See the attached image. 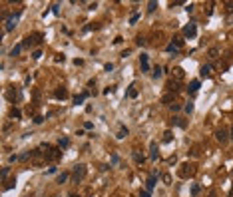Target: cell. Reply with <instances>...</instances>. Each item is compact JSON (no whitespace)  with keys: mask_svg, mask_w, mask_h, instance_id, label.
<instances>
[{"mask_svg":"<svg viewBox=\"0 0 233 197\" xmlns=\"http://www.w3.org/2000/svg\"><path fill=\"white\" fill-rule=\"evenodd\" d=\"M227 8H229V12H233V2H227Z\"/></svg>","mask_w":233,"mask_h":197,"instance_id":"7bdbcfd3","label":"cell"},{"mask_svg":"<svg viewBox=\"0 0 233 197\" xmlns=\"http://www.w3.org/2000/svg\"><path fill=\"white\" fill-rule=\"evenodd\" d=\"M197 90H199V82H197V80H193V82L189 84V88H187V92H189V94H195Z\"/></svg>","mask_w":233,"mask_h":197,"instance_id":"5bb4252c","label":"cell"},{"mask_svg":"<svg viewBox=\"0 0 233 197\" xmlns=\"http://www.w3.org/2000/svg\"><path fill=\"white\" fill-rule=\"evenodd\" d=\"M126 135H128V130H126V128H122V130H120V134H118V137L122 140V137H126Z\"/></svg>","mask_w":233,"mask_h":197,"instance_id":"4316f807","label":"cell"},{"mask_svg":"<svg viewBox=\"0 0 233 197\" xmlns=\"http://www.w3.org/2000/svg\"><path fill=\"white\" fill-rule=\"evenodd\" d=\"M128 96H130V98H136V96H138V90H136V86H130Z\"/></svg>","mask_w":233,"mask_h":197,"instance_id":"ffe728a7","label":"cell"},{"mask_svg":"<svg viewBox=\"0 0 233 197\" xmlns=\"http://www.w3.org/2000/svg\"><path fill=\"white\" fill-rule=\"evenodd\" d=\"M84 177H86V165H84V163H80V165H76V167H74V173H72V179H74L76 183H80V181H82Z\"/></svg>","mask_w":233,"mask_h":197,"instance_id":"7a4b0ae2","label":"cell"},{"mask_svg":"<svg viewBox=\"0 0 233 197\" xmlns=\"http://www.w3.org/2000/svg\"><path fill=\"white\" fill-rule=\"evenodd\" d=\"M46 149H48V151H44V157H46V159H58L60 155H62V153H60V149L48 147V145H46Z\"/></svg>","mask_w":233,"mask_h":197,"instance_id":"8992f818","label":"cell"},{"mask_svg":"<svg viewBox=\"0 0 233 197\" xmlns=\"http://www.w3.org/2000/svg\"><path fill=\"white\" fill-rule=\"evenodd\" d=\"M139 20V14H133L132 18H130V24H136V22H138Z\"/></svg>","mask_w":233,"mask_h":197,"instance_id":"f546056e","label":"cell"},{"mask_svg":"<svg viewBox=\"0 0 233 197\" xmlns=\"http://www.w3.org/2000/svg\"><path fill=\"white\" fill-rule=\"evenodd\" d=\"M183 78H185V72H183V68H173V70H171V80H176V82H181V80H183Z\"/></svg>","mask_w":233,"mask_h":197,"instance_id":"5b68a950","label":"cell"},{"mask_svg":"<svg viewBox=\"0 0 233 197\" xmlns=\"http://www.w3.org/2000/svg\"><path fill=\"white\" fill-rule=\"evenodd\" d=\"M166 50H167V52H173V54H176L179 48H177V46H173V44H167V48H166Z\"/></svg>","mask_w":233,"mask_h":197,"instance_id":"cb8c5ba5","label":"cell"},{"mask_svg":"<svg viewBox=\"0 0 233 197\" xmlns=\"http://www.w3.org/2000/svg\"><path fill=\"white\" fill-rule=\"evenodd\" d=\"M12 118H20V110H12Z\"/></svg>","mask_w":233,"mask_h":197,"instance_id":"f35d334b","label":"cell"},{"mask_svg":"<svg viewBox=\"0 0 233 197\" xmlns=\"http://www.w3.org/2000/svg\"><path fill=\"white\" fill-rule=\"evenodd\" d=\"M139 197H152V195H149V191H139Z\"/></svg>","mask_w":233,"mask_h":197,"instance_id":"ab89813d","label":"cell"},{"mask_svg":"<svg viewBox=\"0 0 233 197\" xmlns=\"http://www.w3.org/2000/svg\"><path fill=\"white\" fill-rule=\"evenodd\" d=\"M132 155H133V161H136V163H143V155H139L138 151H133Z\"/></svg>","mask_w":233,"mask_h":197,"instance_id":"d6986e66","label":"cell"},{"mask_svg":"<svg viewBox=\"0 0 233 197\" xmlns=\"http://www.w3.org/2000/svg\"><path fill=\"white\" fill-rule=\"evenodd\" d=\"M88 98V92H84V94H80V96H76L74 98V104H82V102Z\"/></svg>","mask_w":233,"mask_h":197,"instance_id":"e0dca14e","label":"cell"},{"mask_svg":"<svg viewBox=\"0 0 233 197\" xmlns=\"http://www.w3.org/2000/svg\"><path fill=\"white\" fill-rule=\"evenodd\" d=\"M139 62H142V70H143V72H148V70H149V64H148V56H146V54L139 56Z\"/></svg>","mask_w":233,"mask_h":197,"instance_id":"8fae6325","label":"cell"},{"mask_svg":"<svg viewBox=\"0 0 233 197\" xmlns=\"http://www.w3.org/2000/svg\"><path fill=\"white\" fill-rule=\"evenodd\" d=\"M183 34H185L187 38H193L195 34H197V28H195V24H189V26H185V28H183Z\"/></svg>","mask_w":233,"mask_h":197,"instance_id":"ba28073f","label":"cell"},{"mask_svg":"<svg viewBox=\"0 0 233 197\" xmlns=\"http://www.w3.org/2000/svg\"><path fill=\"white\" fill-rule=\"evenodd\" d=\"M171 100H173V96H171V94H166V96H163V100H162V102H163V104H169Z\"/></svg>","mask_w":233,"mask_h":197,"instance_id":"484cf974","label":"cell"},{"mask_svg":"<svg viewBox=\"0 0 233 197\" xmlns=\"http://www.w3.org/2000/svg\"><path fill=\"white\" fill-rule=\"evenodd\" d=\"M163 181H166V185H171V177H169V175H167V173H166V175H163Z\"/></svg>","mask_w":233,"mask_h":197,"instance_id":"d590c367","label":"cell"},{"mask_svg":"<svg viewBox=\"0 0 233 197\" xmlns=\"http://www.w3.org/2000/svg\"><path fill=\"white\" fill-rule=\"evenodd\" d=\"M197 193H199V185H193L191 187V195H197Z\"/></svg>","mask_w":233,"mask_h":197,"instance_id":"1f68e13d","label":"cell"},{"mask_svg":"<svg viewBox=\"0 0 233 197\" xmlns=\"http://www.w3.org/2000/svg\"><path fill=\"white\" fill-rule=\"evenodd\" d=\"M70 197H78V195H70Z\"/></svg>","mask_w":233,"mask_h":197,"instance_id":"f6af8a7d","label":"cell"},{"mask_svg":"<svg viewBox=\"0 0 233 197\" xmlns=\"http://www.w3.org/2000/svg\"><path fill=\"white\" fill-rule=\"evenodd\" d=\"M68 179V173H62V175H58V183H64Z\"/></svg>","mask_w":233,"mask_h":197,"instance_id":"83f0119b","label":"cell"},{"mask_svg":"<svg viewBox=\"0 0 233 197\" xmlns=\"http://www.w3.org/2000/svg\"><path fill=\"white\" fill-rule=\"evenodd\" d=\"M42 42V34H34V36H28V38L24 40V48H32L36 44Z\"/></svg>","mask_w":233,"mask_h":197,"instance_id":"3957f363","label":"cell"},{"mask_svg":"<svg viewBox=\"0 0 233 197\" xmlns=\"http://www.w3.org/2000/svg\"><path fill=\"white\" fill-rule=\"evenodd\" d=\"M171 140V131H166V134H163V141H169Z\"/></svg>","mask_w":233,"mask_h":197,"instance_id":"836d02e7","label":"cell"},{"mask_svg":"<svg viewBox=\"0 0 233 197\" xmlns=\"http://www.w3.org/2000/svg\"><path fill=\"white\" fill-rule=\"evenodd\" d=\"M167 90H169V92H173V94H176V92L179 90V82H176V80H171V82L167 84Z\"/></svg>","mask_w":233,"mask_h":197,"instance_id":"4fadbf2b","label":"cell"},{"mask_svg":"<svg viewBox=\"0 0 233 197\" xmlns=\"http://www.w3.org/2000/svg\"><path fill=\"white\" fill-rule=\"evenodd\" d=\"M156 179H157V175H156V173H152L149 179H148V183H146V191H152V189L156 187Z\"/></svg>","mask_w":233,"mask_h":197,"instance_id":"30bf717a","label":"cell"},{"mask_svg":"<svg viewBox=\"0 0 233 197\" xmlns=\"http://www.w3.org/2000/svg\"><path fill=\"white\" fill-rule=\"evenodd\" d=\"M44 121V118H40V115H36V118H34V124H42Z\"/></svg>","mask_w":233,"mask_h":197,"instance_id":"74e56055","label":"cell"},{"mask_svg":"<svg viewBox=\"0 0 233 197\" xmlns=\"http://www.w3.org/2000/svg\"><path fill=\"white\" fill-rule=\"evenodd\" d=\"M201 76H203V78H209L211 76V66H209V64H205V66H201Z\"/></svg>","mask_w":233,"mask_h":197,"instance_id":"7c38bea8","label":"cell"},{"mask_svg":"<svg viewBox=\"0 0 233 197\" xmlns=\"http://www.w3.org/2000/svg\"><path fill=\"white\" fill-rule=\"evenodd\" d=\"M169 106H171V110H173V111L179 110V104H169Z\"/></svg>","mask_w":233,"mask_h":197,"instance_id":"60d3db41","label":"cell"},{"mask_svg":"<svg viewBox=\"0 0 233 197\" xmlns=\"http://www.w3.org/2000/svg\"><path fill=\"white\" fill-rule=\"evenodd\" d=\"M22 48H24V44H20V46L12 48V50H10V56H12V58H14V56H18V54H20V50H22Z\"/></svg>","mask_w":233,"mask_h":197,"instance_id":"ac0fdd59","label":"cell"},{"mask_svg":"<svg viewBox=\"0 0 233 197\" xmlns=\"http://www.w3.org/2000/svg\"><path fill=\"white\" fill-rule=\"evenodd\" d=\"M185 111H187V114H191V111H193V104H191V102L185 106Z\"/></svg>","mask_w":233,"mask_h":197,"instance_id":"e575fe53","label":"cell"},{"mask_svg":"<svg viewBox=\"0 0 233 197\" xmlns=\"http://www.w3.org/2000/svg\"><path fill=\"white\" fill-rule=\"evenodd\" d=\"M159 76H162V68H159V66H156V68H153V78L157 80Z\"/></svg>","mask_w":233,"mask_h":197,"instance_id":"44dd1931","label":"cell"},{"mask_svg":"<svg viewBox=\"0 0 233 197\" xmlns=\"http://www.w3.org/2000/svg\"><path fill=\"white\" fill-rule=\"evenodd\" d=\"M18 16H20V10L16 12V14H12L8 20H6V32H10V30L16 28V22H18Z\"/></svg>","mask_w":233,"mask_h":197,"instance_id":"277c9868","label":"cell"},{"mask_svg":"<svg viewBox=\"0 0 233 197\" xmlns=\"http://www.w3.org/2000/svg\"><path fill=\"white\" fill-rule=\"evenodd\" d=\"M156 8H157V2H149L148 4V12H156Z\"/></svg>","mask_w":233,"mask_h":197,"instance_id":"603a6c76","label":"cell"},{"mask_svg":"<svg viewBox=\"0 0 233 197\" xmlns=\"http://www.w3.org/2000/svg\"><path fill=\"white\" fill-rule=\"evenodd\" d=\"M70 145V140H60V147H68Z\"/></svg>","mask_w":233,"mask_h":197,"instance_id":"4dcf8cb0","label":"cell"},{"mask_svg":"<svg viewBox=\"0 0 233 197\" xmlns=\"http://www.w3.org/2000/svg\"><path fill=\"white\" fill-rule=\"evenodd\" d=\"M193 175H195V165H193V163H183V165H181L179 177L187 179V177H193Z\"/></svg>","mask_w":233,"mask_h":197,"instance_id":"6da1fadb","label":"cell"},{"mask_svg":"<svg viewBox=\"0 0 233 197\" xmlns=\"http://www.w3.org/2000/svg\"><path fill=\"white\" fill-rule=\"evenodd\" d=\"M207 56H209L211 60H215V58L219 56V48H209V52H207Z\"/></svg>","mask_w":233,"mask_h":197,"instance_id":"2e32d148","label":"cell"},{"mask_svg":"<svg viewBox=\"0 0 233 197\" xmlns=\"http://www.w3.org/2000/svg\"><path fill=\"white\" fill-rule=\"evenodd\" d=\"M8 171H10L8 167H2V179H6V177H8Z\"/></svg>","mask_w":233,"mask_h":197,"instance_id":"d6a6232c","label":"cell"},{"mask_svg":"<svg viewBox=\"0 0 233 197\" xmlns=\"http://www.w3.org/2000/svg\"><path fill=\"white\" fill-rule=\"evenodd\" d=\"M227 137H229V135H227V131H225V130H217V131H215V140H217L219 144H225Z\"/></svg>","mask_w":233,"mask_h":197,"instance_id":"52a82bcc","label":"cell"},{"mask_svg":"<svg viewBox=\"0 0 233 197\" xmlns=\"http://www.w3.org/2000/svg\"><path fill=\"white\" fill-rule=\"evenodd\" d=\"M136 44H138V46H143V44H146V38H142V36H138V38H136Z\"/></svg>","mask_w":233,"mask_h":197,"instance_id":"f1b7e54d","label":"cell"},{"mask_svg":"<svg viewBox=\"0 0 233 197\" xmlns=\"http://www.w3.org/2000/svg\"><path fill=\"white\" fill-rule=\"evenodd\" d=\"M40 56H42V52H40V50H36V52H34V54H32V58H34V60H38V58H40Z\"/></svg>","mask_w":233,"mask_h":197,"instance_id":"8d00e7d4","label":"cell"},{"mask_svg":"<svg viewBox=\"0 0 233 197\" xmlns=\"http://www.w3.org/2000/svg\"><path fill=\"white\" fill-rule=\"evenodd\" d=\"M173 46L181 48V46H183V40H181V38H173Z\"/></svg>","mask_w":233,"mask_h":197,"instance_id":"d4e9b609","label":"cell"},{"mask_svg":"<svg viewBox=\"0 0 233 197\" xmlns=\"http://www.w3.org/2000/svg\"><path fill=\"white\" fill-rule=\"evenodd\" d=\"M231 140H233V128H231Z\"/></svg>","mask_w":233,"mask_h":197,"instance_id":"ee69618b","label":"cell"},{"mask_svg":"<svg viewBox=\"0 0 233 197\" xmlns=\"http://www.w3.org/2000/svg\"><path fill=\"white\" fill-rule=\"evenodd\" d=\"M149 159H152V161H156V159H157V144H156V141L149 144Z\"/></svg>","mask_w":233,"mask_h":197,"instance_id":"9c48e42d","label":"cell"},{"mask_svg":"<svg viewBox=\"0 0 233 197\" xmlns=\"http://www.w3.org/2000/svg\"><path fill=\"white\" fill-rule=\"evenodd\" d=\"M52 12H54V14H58V12H60V8H58V4H54V6H52Z\"/></svg>","mask_w":233,"mask_h":197,"instance_id":"b9f144b4","label":"cell"},{"mask_svg":"<svg viewBox=\"0 0 233 197\" xmlns=\"http://www.w3.org/2000/svg\"><path fill=\"white\" fill-rule=\"evenodd\" d=\"M54 96H56L58 100H60V98H62V100H64V98L68 96V92H66V90H64V88H62V90H56V92H54Z\"/></svg>","mask_w":233,"mask_h":197,"instance_id":"9a60e30c","label":"cell"},{"mask_svg":"<svg viewBox=\"0 0 233 197\" xmlns=\"http://www.w3.org/2000/svg\"><path fill=\"white\" fill-rule=\"evenodd\" d=\"M173 124L179 125V128H185V121H181V118H173Z\"/></svg>","mask_w":233,"mask_h":197,"instance_id":"7402d4cb","label":"cell"}]
</instances>
